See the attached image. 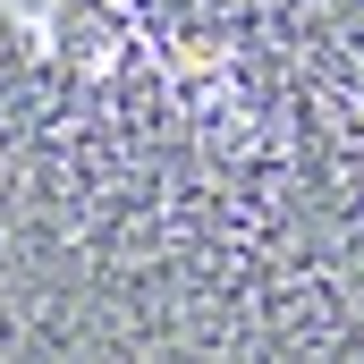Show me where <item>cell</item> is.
<instances>
[{
    "label": "cell",
    "mask_w": 364,
    "mask_h": 364,
    "mask_svg": "<svg viewBox=\"0 0 364 364\" xmlns=\"http://www.w3.org/2000/svg\"><path fill=\"white\" fill-rule=\"evenodd\" d=\"M68 9L170 68L314 60V51L364 34V0H68Z\"/></svg>",
    "instance_id": "obj_1"
}]
</instances>
